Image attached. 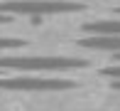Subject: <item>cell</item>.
I'll return each instance as SVG.
<instances>
[{"label": "cell", "instance_id": "5b68a950", "mask_svg": "<svg viewBox=\"0 0 120 111\" xmlns=\"http://www.w3.org/2000/svg\"><path fill=\"white\" fill-rule=\"evenodd\" d=\"M88 35H120V20H93L81 27Z\"/></svg>", "mask_w": 120, "mask_h": 111}, {"label": "cell", "instance_id": "3957f363", "mask_svg": "<svg viewBox=\"0 0 120 111\" xmlns=\"http://www.w3.org/2000/svg\"><path fill=\"white\" fill-rule=\"evenodd\" d=\"M0 89H5V91H66V89H76V81L61 79V77L25 74V77H5V79H0Z\"/></svg>", "mask_w": 120, "mask_h": 111}, {"label": "cell", "instance_id": "9c48e42d", "mask_svg": "<svg viewBox=\"0 0 120 111\" xmlns=\"http://www.w3.org/2000/svg\"><path fill=\"white\" fill-rule=\"evenodd\" d=\"M113 89H120V79H113Z\"/></svg>", "mask_w": 120, "mask_h": 111}, {"label": "cell", "instance_id": "8fae6325", "mask_svg": "<svg viewBox=\"0 0 120 111\" xmlns=\"http://www.w3.org/2000/svg\"><path fill=\"white\" fill-rule=\"evenodd\" d=\"M118 13H120V10H118Z\"/></svg>", "mask_w": 120, "mask_h": 111}, {"label": "cell", "instance_id": "277c9868", "mask_svg": "<svg viewBox=\"0 0 120 111\" xmlns=\"http://www.w3.org/2000/svg\"><path fill=\"white\" fill-rule=\"evenodd\" d=\"M81 47L86 49H98V52H120V35H91L81 40Z\"/></svg>", "mask_w": 120, "mask_h": 111}, {"label": "cell", "instance_id": "7a4b0ae2", "mask_svg": "<svg viewBox=\"0 0 120 111\" xmlns=\"http://www.w3.org/2000/svg\"><path fill=\"white\" fill-rule=\"evenodd\" d=\"M86 10L81 3H69V0H10L0 3L3 15H27V17H42V15H66Z\"/></svg>", "mask_w": 120, "mask_h": 111}, {"label": "cell", "instance_id": "8992f818", "mask_svg": "<svg viewBox=\"0 0 120 111\" xmlns=\"http://www.w3.org/2000/svg\"><path fill=\"white\" fill-rule=\"evenodd\" d=\"M17 47H25V40H20V37H0V49H17Z\"/></svg>", "mask_w": 120, "mask_h": 111}, {"label": "cell", "instance_id": "52a82bcc", "mask_svg": "<svg viewBox=\"0 0 120 111\" xmlns=\"http://www.w3.org/2000/svg\"><path fill=\"white\" fill-rule=\"evenodd\" d=\"M103 77H108V79H120V64L105 67V69H103Z\"/></svg>", "mask_w": 120, "mask_h": 111}, {"label": "cell", "instance_id": "ba28073f", "mask_svg": "<svg viewBox=\"0 0 120 111\" xmlns=\"http://www.w3.org/2000/svg\"><path fill=\"white\" fill-rule=\"evenodd\" d=\"M5 22H10V15H3V13H0V25H5Z\"/></svg>", "mask_w": 120, "mask_h": 111}, {"label": "cell", "instance_id": "30bf717a", "mask_svg": "<svg viewBox=\"0 0 120 111\" xmlns=\"http://www.w3.org/2000/svg\"><path fill=\"white\" fill-rule=\"evenodd\" d=\"M115 59H118V62H120V52H118V54H115Z\"/></svg>", "mask_w": 120, "mask_h": 111}, {"label": "cell", "instance_id": "6da1fadb", "mask_svg": "<svg viewBox=\"0 0 120 111\" xmlns=\"http://www.w3.org/2000/svg\"><path fill=\"white\" fill-rule=\"evenodd\" d=\"M86 67L88 59L81 57H0V69L12 72H69Z\"/></svg>", "mask_w": 120, "mask_h": 111}]
</instances>
